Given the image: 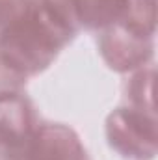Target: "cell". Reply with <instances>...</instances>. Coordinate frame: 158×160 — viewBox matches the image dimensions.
<instances>
[{
  "label": "cell",
  "instance_id": "5",
  "mask_svg": "<svg viewBox=\"0 0 158 160\" xmlns=\"http://www.w3.org/2000/svg\"><path fill=\"white\" fill-rule=\"evenodd\" d=\"M153 39L123 26H112L102 32L101 52L108 65L116 71H132L145 67L153 56Z\"/></svg>",
  "mask_w": 158,
  "mask_h": 160
},
{
  "label": "cell",
  "instance_id": "2",
  "mask_svg": "<svg viewBox=\"0 0 158 160\" xmlns=\"http://www.w3.org/2000/svg\"><path fill=\"white\" fill-rule=\"evenodd\" d=\"M73 21L87 30L123 26L155 38L156 0H63Z\"/></svg>",
  "mask_w": 158,
  "mask_h": 160
},
{
  "label": "cell",
  "instance_id": "8",
  "mask_svg": "<svg viewBox=\"0 0 158 160\" xmlns=\"http://www.w3.org/2000/svg\"><path fill=\"white\" fill-rule=\"evenodd\" d=\"M11 2H13V0H0V22H2V19L6 17V13H7Z\"/></svg>",
  "mask_w": 158,
  "mask_h": 160
},
{
  "label": "cell",
  "instance_id": "1",
  "mask_svg": "<svg viewBox=\"0 0 158 160\" xmlns=\"http://www.w3.org/2000/svg\"><path fill=\"white\" fill-rule=\"evenodd\" d=\"M75 24L63 0H13L0 22V69L22 84L52 63Z\"/></svg>",
  "mask_w": 158,
  "mask_h": 160
},
{
  "label": "cell",
  "instance_id": "6",
  "mask_svg": "<svg viewBox=\"0 0 158 160\" xmlns=\"http://www.w3.org/2000/svg\"><path fill=\"white\" fill-rule=\"evenodd\" d=\"M26 160H89L80 138L65 125H37L26 145Z\"/></svg>",
  "mask_w": 158,
  "mask_h": 160
},
{
  "label": "cell",
  "instance_id": "3",
  "mask_svg": "<svg viewBox=\"0 0 158 160\" xmlns=\"http://www.w3.org/2000/svg\"><path fill=\"white\" fill-rule=\"evenodd\" d=\"M110 145L126 158L149 160L156 153L155 114L140 108H117L108 118Z\"/></svg>",
  "mask_w": 158,
  "mask_h": 160
},
{
  "label": "cell",
  "instance_id": "4",
  "mask_svg": "<svg viewBox=\"0 0 158 160\" xmlns=\"http://www.w3.org/2000/svg\"><path fill=\"white\" fill-rule=\"evenodd\" d=\"M34 108L21 93L0 97V160H26L34 132Z\"/></svg>",
  "mask_w": 158,
  "mask_h": 160
},
{
  "label": "cell",
  "instance_id": "7",
  "mask_svg": "<svg viewBox=\"0 0 158 160\" xmlns=\"http://www.w3.org/2000/svg\"><path fill=\"white\" fill-rule=\"evenodd\" d=\"M153 91H155V69H143L140 71L128 88V99L134 108L145 110L155 114V102H153Z\"/></svg>",
  "mask_w": 158,
  "mask_h": 160
}]
</instances>
